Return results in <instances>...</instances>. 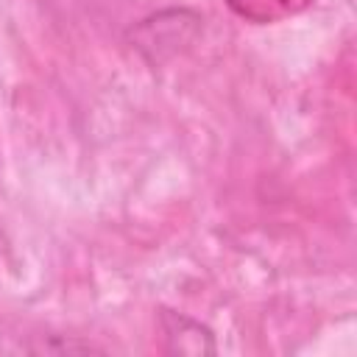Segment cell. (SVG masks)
I'll use <instances>...</instances> for the list:
<instances>
[{"instance_id":"obj_3","label":"cell","mask_w":357,"mask_h":357,"mask_svg":"<svg viewBox=\"0 0 357 357\" xmlns=\"http://www.w3.org/2000/svg\"><path fill=\"white\" fill-rule=\"evenodd\" d=\"M162 324H165V335L173 340V346H170L173 351H190V354L215 351L212 332L206 326H201L198 321L170 312V310H162Z\"/></svg>"},{"instance_id":"obj_1","label":"cell","mask_w":357,"mask_h":357,"mask_svg":"<svg viewBox=\"0 0 357 357\" xmlns=\"http://www.w3.org/2000/svg\"><path fill=\"white\" fill-rule=\"evenodd\" d=\"M198 28V14L192 11H162L148 17L137 31V47L145 50L148 45L156 42V47H176L181 42H187L192 36V31Z\"/></svg>"},{"instance_id":"obj_2","label":"cell","mask_w":357,"mask_h":357,"mask_svg":"<svg viewBox=\"0 0 357 357\" xmlns=\"http://www.w3.org/2000/svg\"><path fill=\"white\" fill-rule=\"evenodd\" d=\"M226 6L245 22L254 25H273L290 20L312 6V0H226Z\"/></svg>"}]
</instances>
